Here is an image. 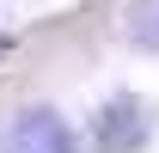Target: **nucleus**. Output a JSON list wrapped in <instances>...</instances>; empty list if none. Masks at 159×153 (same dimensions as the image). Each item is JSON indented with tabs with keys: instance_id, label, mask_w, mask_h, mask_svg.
Here are the masks:
<instances>
[{
	"instance_id": "obj_1",
	"label": "nucleus",
	"mask_w": 159,
	"mask_h": 153,
	"mask_svg": "<svg viewBox=\"0 0 159 153\" xmlns=\"http://www.w3.org/2000/svg\"><path fill=\"white\" fill-rule=\"evenodd\" d=\"M147 135H153V104L135 98V92L110 98L92 116V147L98 153H135V147H147Z\"/></svg>"
},
{
	"instance_id": "obj_2",
	"label": "nucleus",
	"mask_w": 159,
	"mask_h": 153,
	"mask_svg": "<svg viewBox=\"0 0 159 153\" xmlns=\"http://www.w3.org/2000/svg\"><path fill=\"white\" fill-rule=\"evenodd\" d=\"M0 153H74V129H67L55 110H25L19 123L6 129Z\"/></svg>"
},
{
	"instance_id": "obj_3",
	"label": "nucleus",
	"mask_w": 159,
	"mask_h": 153,
	"mask_svg": "<svg viewBox=\"0 0 159 153\" xmlns=\"http://www.w3.org/2000/svg\"><path fill=\"white\" fill-rule=\"evenodd\" d=\"M129 37L141 49H159V0H141L135 12H129Z\"/></svg>"
}]
</instances>
